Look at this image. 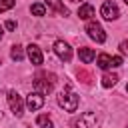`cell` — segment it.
Instances as JSON below:
<instances>
[{"mask_svg":"<svg viewBox=\"0 0 128 128\" xmlns=\"http://www.w3.org/2000/svg\"><path fill=\"white\" fill-rule=\"evenodd\" d=\"M10 56H12V60L20 62V60L24 58V50H22V46H20V44H14L12 50H10Z\"/></svg>","mask_w":128,"mask_h":128,"instance_id":"15","label":"cell"},{"mask_svg":"<svg viewBox=\"0 0 128 128\" xmlns=\"http://www.w3.org/2000/svg\"><path fill=\"white\" fill-rule=\"evenodd\" d=\"M70 2H80V0H70Z\"/></svg>","mask_w":128,"mask_h":128,"instance_id":"22","label":"cell"},{"mask_svg":"<svg viewBox=\"0 0 128 128\" xmlns=\"http://www.w3.org/2000/svg\"><path fill=\"white\" fill-rule=\"evenodd\" d=\"M126 90H128V86H126Z\"/></svg>","mask_w":128,"mask_h":128,"instance_id":"24","label":"cell"},{"mask_svg":"<svg viewBox=\"0 0 128 128\" xmlns=\"http://www.w3.org/2000/svg\"><path fill=\"white\" fill-rule=\"evenodd\" d=\"M2 36H4V30H2V26H0V40H2Z\"/></svg>","mask_w":128,"mask_h":128,"instance_id":"21","label":"cell"},{"mask_svg":"<svg viewBox=\"0 0 128 128\" xmlns=\"http://www.w3.org/2000/svg\"><path fill=\"white\" fill-rule=\"evenodd\" d=\"M100 14H102V18H106V20H116L118 16H120V10H118V6L114 4V2H104L102 4V8H100Z\"/></svg>","mask_w":128,"mask_h":128,"instance_id":"9","label":"cell"},{"mask_svg":"<svg viewBox=\"0 0 128 128\" xmlns=\"http://www.w3.org/2000/svg\"><path fill=\"white\" fill-rule=\"evenodd\" d=\"M116 82H118V74H110V72H108V74L102 76V86H104V88H110V86H114Z\"/></svg>","mask_w":128,"mask_h":128,"instance_id":"14","label":"cell"},{"mask_svg":"<svg viewBox=\"0 0 128 128\" xmlns=\"http://www.w3.org/2000/svg\"><path fill=\"white\" fill-rule=\"evenodd\" d=\"M36 124H38L40 128H54V122H52L46 114H40V116L36 118Z\"/></svg>","mask_w":128,"mask_h":128,"instance_id":"16","label":"cell"},{"mask_svg":"<svg viewBox=\"0 0 128 128\" xmlns=\"http://www.w3.org/2000/svg\"><path fill=\"white\" fill-rule=\"evenodd\" d=\"M86 32H88V36H90L92 40H96L98 44L106 42V32H104V28H102L96 20H90V22L86 24Z\"/></svg>","mask_w":128,"mask_h":128,"instance_id":"3","label":"cell"},{"mask_svg":"<svg viewBox=\"0 0 128 128\" xmlns=\"http://www.w3.org/2000/svg\"><path fill=\"white\" fill-rule=\"evenodd\" d=\"M54 84H56V76L50 74V72H38L34 76V88H36V92L50 94L54 90Z\"/></svg>","mask_w":128,"mask_h":128,"instance_id":"1","label":"cell"},{"mask_svg":"<svg viewBox=\"0 0 128 128\" xmlns=\"http://www.w3.org/2000/svg\"><path fill=\"white\" fill-rule=\"evenodd\" d=\"M124 2H126V4H128V0H124Z\"/></svg>","mask_w":128,"mask_h":128,"instance_id":"23","label":"cell"},{"mask_svg":"<svg viewBox=\"0 0 128 128\" xmlns=\"http://www.w3.org/2000/svg\"><path fill=\"white\" fill-rule=\"evenodd\" d=\"M26 52H28V58H30V62H32L34 66H40V64L44 62V56H42V52H40V48H38L36 44H30V46L26 48Z\"/></svg>","mask_w":128,"mask_h":128,"instance_id":"10","label":"cell"},{"mask_svg":"<svg viewBox=\"0 0 128 128\" xmlns=\"http://www.w3.org/2000/svg\"><path fill=\"white\" fill-rule=\"evenodd\" d=\"M14 28H16V22L14 20H8L6 22V30H14Z\"/></svg>","mask_w":128,"mask_h":128,"instance_id":"20","label":"cell"},{"mask_svg":"<svg viewBox=\"0 0 128 128\" xmlns=\"http://www.w3.org/2000/svg\"><path fill=\"white\" fill-rule=\"evenodd\" d=\"M30 12H32L34 16H44V14H46V6L40 4V2H36V4L30 6Z\"/></svg>","mask_w":128,"mask_h":128,"instance_id":"17","label":"cell"},{"mask_svg":"<svg viewBox=\"0 0 128 128\" xmlns=\"http://www.w3.org/2000/svg\"><path fill=\"white\" fill-rule=\"evenodd\" d=\"M94 124H96L94 112H84V114H80V118L74 120V128H94Z\"/></svg>","mask_w":128,"mask_h":128,"instance_id":"8","label":"cell"},{"mask_svg":"<svg viewBox=\"0 0 128 128\" xmlns=\"http://www.w3.org/2000/svg\"><path fill=\"white\" fill-rule=\"evenodd\" d=\"M78 58H80L84 64H90V62L96 58V52H94L92 48H88V46H82V48H78Z\"/></svg>","mask_w":128,"mask_h":128,"instance_id":"11","label":"cell"},{"mask_svg":"<svg viewBox=\"0 0 128 128\" xmlns=\"http://www.w3.org/2000/svg\"><path fill=\"white\" fill-rule=\"evenodd\" d=\"M120 52L122 54H128V40H122L120 42Z\"/></svg>","mask_w":128,"mask_h":128,"instance_id":"19","label":"cell"},{"mask_svg":"<svg viewBox=\"0 0 128 128\" xmlns=\"http://www.w3.org/2000/svg\"><path fill=\"white\" fill-rule=\"evenodd\" d=\"M14 4H16V0H0V12H6L10 8H14Z\"/></svg>","mask_w":128,"mask_h":128,"instance_id":"18","label":"cell"},{"mask_svg":"<svg viewBox=\"0 0 128 128\" xmlns=\"http://www.w3.org/2000/svg\"><path fill=\"white\" fill-rule=\"evenodd\" d=\"M54 52H56V56H58L60 60H64V62H70V60H72V48H70L64 40H56V42H54Z\"/></svg>","mask_w":128,"mask_h":128,"instance_id":"6","label":"cell"},{"mask_svg":"<svg viewBox=\"0 0 128 128\" xmlns=\"http://www.w3.org/2000/svg\"><path fill=\"white\" fill-rule=\"evenodd\" d=\"M58 104H60L66 112H76V108H78V104H80V98H78V94H74V92L70 90V86H66V88L58 94Z\"/></svg>","mask_w":128,"mask_h":128,"instance_id":"2","label":"cell"},{"mask_svg":"<svg viewBox=\"0 0 128 128\" xmlns=\"http://www.w3.org/2000/svg\"><path fill=\"white\" fill-rule=\"evenodd\" d=\"M8 104H10V110L14 112V116L20 118L24 114V102H22V96L16 90H10L8 92Z\"/></svg>","mask_w":128,"mask_h":128,"instance_id":"4","label":"cell"},{"mask_svg":"<svg viewBox=\"0 0 128 128\" xmlns=\"http://www.w3.org/2000/svg\"><path fill=\"white\" fill-rule=\"evenodd\" d=\"M26 106H28V110H32V112L40 110V108L44 106V94H42V92H30L28 98H26Z\"/></svg>","mask_w":128,"mask_h":128,"instance_id":"7","label":"cell"},{"mask_svg":"<svg viewBox=\"0 0 128 128\" xmlns=\"http://www.w3.org/2000/svg\"><path fill=\"white\" fill-rule=\"evenodd\" d=\"M46 6H50L52 10H56V12L62 14V16H68V8H64L62 0H46Z\"/></svg>","mask_w":128,"mask_h":128,"instance_id":"13","label":"cell"},{"mask_svg":"<svg viewBox=\"0 0 128 128\" xmlns=\"http://www.w3.org/2000/svg\"><path fill=\"white\" fill-rule=\"evenodd\" d=\"M98 66L102 70H108V68H118L122 66V56H108V54H98Z\"/></svg>","mask_w":128,"mask_h":128,"instance_id":"5","label":"cell"},{"mask_svg":"<svg viewBox=\"0 0 128 128\" xmlns=\"http://www.w3.org/2000/svg\"><path fill=\"white\" fill-rule=\"evenodd\" d=\"M78 16H80L82 20H90V18L94 16V6H92V4H82V6L78 8Z\"/></svg>","mask_w":128,"mask_h":128,"instance_id":"12","label":"cell"}]
</instances>
